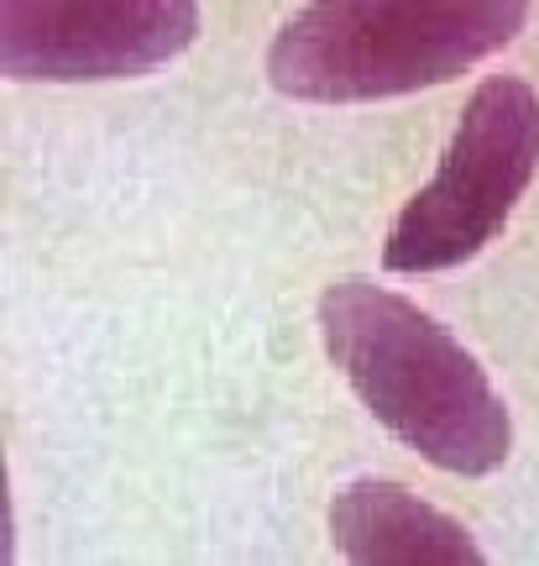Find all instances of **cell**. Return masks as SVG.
I'll list each match as a JSON object with an SVG mask.
<instances>
[{"instance_id": "cell-5", "label": "cell", "mask_w": 539, "mask_h": 566, "mask_svg": "<svg viewBox=\"0 0 539 566\" xmlns=\"http://www.w3.org/2000/svg\"><path fill=\"white\" fill-rule=\"evenodd\" d=\"M330 541L357 566H482L487 551L445 509L388 478H357L330 499Z\"/></svg>"}, {"instance_id": "cell-1", "label": "cell", "mask_w": 539, "mask_h": 566, "mask_svg": "<svg viewBox=\"0 0 539 566\" xmlns=\"http://www.w3.org/2000/svg\"><path fill=\"white\" fill-rule=\"evenodd\" d=\"M320 336L372 420L430 467L487 478L508 462L514 415L503 394L487 367L414 300L372 279H340L320 294Z\"/></svg>"}, {"instance_id": "cell-2", "label": "cell", "mask_w": 539, "mask_h": 566, "mask_svg": "<svg viewBox=\"0 0 539 566\" xmlns=\"http://www.w3.org/2000/svg\"><path fill=\"white\" fill-rule=\"evenodd\" d=\"M524 21L529 0H309L267 48V80L288 101H393L503 53Z\"/></svg>"}, {"instance_id": "cell-3", "label": "cell", "mask_w": 539, "mask_h": 566, "mask_svg": "<svg viewBox=\"0 0 539 566\" xmlns=\"http://www.w3.org/2000/svg\"><path fill=\"white\" fill-rule=\"evenodd\" d=\"M539 168V95L514 74L472 90L445 158L382 242L388 273H445L503 237Z\"/></svg>"}, {"instance_id": "cell-4", "label": "cell", "mask_w": 539, "mask_h": 566, "mask_svg": "<svg viewBox=\"0 0 539 566\" xmlns=\"http://www.w3.org/2000/svg\"><path fill=\"white\" fill-rule=\"evenodd\" d=\"M194 38V0H0V74L17 84L137 80Z\"/></svg>"}]
</instances>
